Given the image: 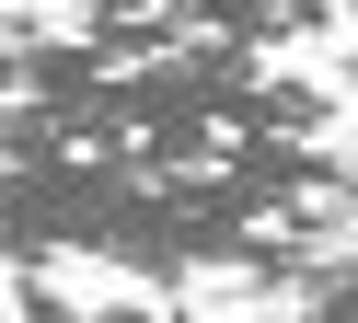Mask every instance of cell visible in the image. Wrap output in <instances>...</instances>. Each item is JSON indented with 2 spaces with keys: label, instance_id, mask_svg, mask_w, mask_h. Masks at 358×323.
<instances>
[{
  "label": "cell",
  "instance_id": "cell-2",
  "mask_svg": "<svg viewBox=\"0 0 358 323\" xmlns=\"http://www.w3.org/2000/svg\"><path fill=\"white\" fill-rule=\"evenodd\" d=\"M347 12H358V0H347Z\"/></svg>",
  "mask_w": 358,
  "mask_h": 323
},
{
  "label": "cell",
  "instance_id": "cell-1",
  "mask_svg": "<svg viewBox=\"0 0 358 323\" xmlns=\"http://www.w3.org/2000/svg\"><path fill=\"white\" fill-rule=\"evenodd\" d=\"M289 312H301V323H358V231L289 277Z\"/></svg>",
  "mask_w": 358,
  "mask_h": 323
}]
</instances>
